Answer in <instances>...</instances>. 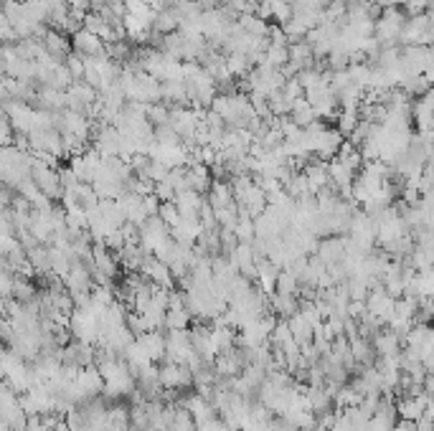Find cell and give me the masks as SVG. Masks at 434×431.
<instances>
[{"label":"cell","mask_w":434,"mask_h":431,"mask_svg":"<svg viewBox=\"0 0 434 431\" xmlns=\"http://www.w3.org/2000/svg\"><path fill=\"white\" fill-rule=\"evenodd\" d=\"M426 406H429V396L426 393H417V396H404L396 403V411H399V419L402 421L417 423L422 416L426 414Z\"/></svg>","instance_id":"1"},{"label":"cell","mask_w":434,"mask_h":431,"mask_svg":"<svg viewBox=\"0 0 434 431\" xmlns=\"http://www.w3.org/2000/svg\"><path fill=\"white\" fill-rule=\"evenodd\" d=\"M373 350L379 355H399V350H402V337L396 335L391 328H388L386 332H376V335H373Z\"/></svg>","instance_id":"2"},{"label":"cell","mask_w":434,"mask_h":431,"mask_svg":"<svg viewBox=\"0 0 434 431\" xmlns=\"http://www.w3.org/2000/svg\"><path fill=\"white\" fill-rule=\"evenodd\" d=\"M188 325V310H168L166 328L168 330H186Z\"/></svg>","instance_id":"3"}]
</instances>
